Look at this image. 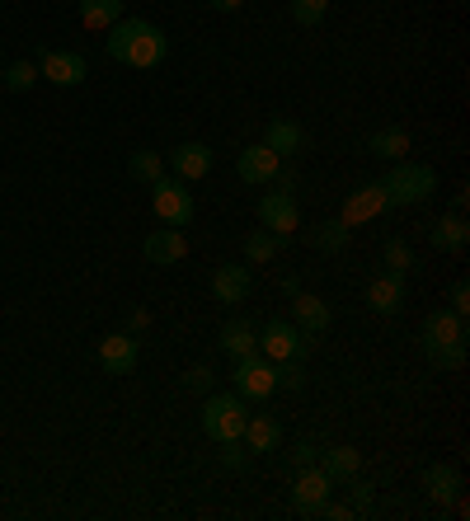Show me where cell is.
I'll list each match as a JSON object with an SVG mask.
<instances>
[{"instance_id": "obj_1", "label": "cell", "mask_w": 470, "mask_h": 521, "mask_svg": "<svg viewBox=\"0 0 470 521\" xmlns=\"http://www.w3.org/2000/svg\"><path fill=\"white\" fill-rule=\"evenodd\" d=\"M104 47H109L113 62L132 66V71H151V66L165 62L170 38H165V29L146 24V19H118L113 29H104Z\"/></svg>"}, {"instance_id": "obj_2", "label": "cell", "mask_w": 470, "mask_h": 521, "mask_svg": "<svg viewBox=\"0 0 470 521\" xmlns=\"http://www.w3.org/2000/svg\"><path fill=\"white\" fill-rule=\"evenodd\" d=\"M423 357L442 371H461L466 367V315H456L452 306L447 310H428L419 329Z\"/></svg>"}, {"instance_id": "obj_3", "label": "cell", "mask_w": 470, "mask_h": 521, "mask_svg": "<svg viewBox=\"0 0 470 521\" xmlns=\"http://www.w3.org/2000/svg\"><path fill=\"white\" fill-rule=\"evenodd\" d=\"M245 423H250V399H240L231 390V395H212L203 399V432L212 437V442H240V432H245Z\"/></svg>"}, {"instance_id": "obj_4", "label": "cell", "mask_w": 470, "mask_h": 521, "mask_svg": "<svg viewBox=\"0 0 470 521\" xmlns=\"http://www.w3.org/2000/svg\"><path fill=\"white\" fill-rule=\"evenodd\" d=\"M386 188V202L391 207H419V202L433 198V188H438V174L428 165H414V160H400V165L381 179Z\"/></svg>"}, {"instance_id": "obj_5", "label": "cell", "mask_w": 470, "mask_h": 521, "mask_svg": "<svg viewBox=\"0 0 470 521\" xmlns=\"http://www.w3.org/2000/svg\"><path fill=\"white\" fill-rule=\"evenodd\" d=\"M151 207H156L160 226L184 230L188 221H193V193H188L184 179H174V174H160L156 184H151Z\"/></svg>"}, {"instance_id": "obj_6", "label": "cell", "mask_w": 470, "mask_h": 521, "mask_svg": "<svg viewBox=\"0 0 470 521\" xmlns=\"http://www.w3.org/2000/svg\"><path fill=\"white\" fill-rule=\"evenodd\" d=\"M235 395L240 399H268L278 390V362H268L264 353L235 357Z\"/></svg>"}, {"instance_id": "obj_7", "label": "cell", "mask_w": 470, "mask_h": 521, "mask_svg": "<svg viewBox=\"0 0 470 521\" xmlns=\"http://www.w3.org/2000/svg\"><path fill=\"white\" fill-rule=\"evenodd\" d=\"M329 493H334V479L320 470V465H301L292 470V507H297V517H320V503H325Z\"/></svg>"}, {"instance_id": "obj_8", "label": "cell", "mask_w": 470, "mask_h": 521, "mask_svg": "<svg viewBox=\"0 0 470 521\" xmlns=\"http://www.w3.org/2000/svg\"><path fill=\"white\" fill-rule=\"evenodd\" d=\"M306 348H311V338L301 334L292 320H268L264 329H259V353L268 357V362H287V357H306Z\"/></svg>"}, {"instance_id": "obj_9", "label": "cell", "mask_w": 470, "mask_h": 521, "mask_svg": "<svg viewBox=\"0 0 470 521\" xmlns=\"http://www.w3.org/2000/svg\"><path fill=\"white\" fill-rule=\"evenodd\" d=\"M235 174H240V184L245 188H264V184H278L282 174V155H273L264 141H254L245 151L235 155Z\"/></svg>"}, {"instance_id": "obj_10", "label": "cell", "mask_w": 470, "mask_h": 521, "mask_svg": "<svg viewBox=\"0 0 470 521\" xmlns=\"http://www.w3.org/2000/svg\"><path fill=\"white\" fill-rule=\"evenodd\" d=\"M259 226L273 230V235H292V230L301 226V212H297V198H292V188H273V193H264L259 198Z\"/></svg>"}, {"instance_id": "obj_11", "label": "cell", "mask_w": 470, "mask_h": 521, "mask_svg": "<svg viewBox=\"0 0 470 521\" xmlns=\"http://www.w3.org/2000/svg\"><path fill=\"white\" fill-rule=\"evenodd\" d=\"M38 76L52 80V85H62V90H76V85H85L90 66H85L80 52H43V57H38Z\"/></svg>"}, {"instance_id": "obj_12", "label": "cell", "mask_w": 470, "mask_h": 521, "mask_svg": "<svg viewBox=\"0 0 470 521\" xmlns=\"http://www.w3.org/2000/svg\"><path fill=\"white\" fill-rule=\"evenodd\" d=\"M141 362V348L132 334H104L99 338V367L109 376H132Z\"/></svg>"}, {"instance_id": "obj_13", "label": "cell", "mask_w": 470, "mask_h": 521, "mask_svg": "<svg viewBox=\"0 0 470 521\" xmlns=\"http://www.w3.org/2000/svg\"><path fill=\"white\" fill-rule=\"evenodd\" d=\"M141 254H146V263H156V268L184 263V259H188V240H184V230H174V226L151 230V235L141 240Z\"/></svg>"}, {"instance_id": "obj_14", "label": "cell", "mask_w": 470, "mask_h": 521, "mask_svg": "<svg viewBox=\"0 0 470 521\" xmlns=\"http://www.w3.org/2000/svg\"><path fill=\"white\" fill-rule=\"evenodd\" d=\"M170 169H174V179L198 184V179L212 174V146H203V141H184V146H174V151H170Z\"/></svg>"}, {"instance_id": "obj_15", "label": "cell", "mask_w": 470, "mask_h": 521, "mask_svg": "<svg viewBox=\"0 0 470 521\" xmlns=\"http://www.w3.org/2000/svg\"><path fill=\"white\" fill-rule=\"evenodd\" d=\"M250 287L254 277L245 263H221L217 273H212V296H217L221 306H240V301H250Z\"/></svg>"}, {"instance_id": "obj_16", "label": "cell", "mask_w": 470, "mask_h": 521, "mask_svg": "<svg viewBox=\"0 0 470 521\" xmlns=\"http://www.w3.org/2000/svg\"><path fill=\"white\" fill-rule=\"evenodd\" d=\"M367 310L372 315H400L405 310V277L400 273H381L367 282Z\"/></svg>"}, {"instance_id": "obj_17", "label": "cell", "mask_w": 470, "mask_h": 521, "mask_svg": "<svg viewBox=\"0 0 470 521\" xmlns=\"http://www.w3.org/2000/svg\"><path fill=\"white\" fill-rule=\"evenodd\" d=\"M329 320H334L329 301H320V296H311V292H297V296H292V324H297V329H301L306 338L325 334Z\"/></svg>"}, {"instance_id": "obj_18", "label": "cell", "mask_w": 470, "mask_h": 521, "mask_svg": "<svg viewBox=\"0 0 470 521\" xmlns=\"http://www.w3.org/2000/svg\"><path fill=\"white\" fill-rule=\"evenodd\" d=\"M381 212H391V202H386V188H381V179L376 184H362L353 198L344 202V221L348 226H362V221H372V216H381Z\"/></svg>"}, {"instance_id": "obj_19", "label": "cell", "mask_w": 470, "mask_h": 521, "mask_svg": "<svg viewBox=\"0 0 470 521\" xmlns=\"http://www.w3.org/2000/svg\"><path fill=\"white\" fill-rule=\"evenodd\" d=\"M240 442L250 446V456H268V451H278L282 446V423L268 414H250L245 432H240Z\"/></svg>"}, {"instance_id": "obj_20", "label": "cell", "mask_w": 470, "mask_h": 521, "mask_svg": "<svg viewBox=\"0 0 470 521\" xmlns=\"http://www.w3.org/2000/svg\"><path fill=\"white\" fill-rule=\"evenodd\" d=\"M428 240H433V249H442V254H461V249L470 245V226L461 212H447L442 221H433V230H428Z\"/></svg>"}, {"instance_id": "obj_21", "label": "cell", "mask_w": 470, "mask_h": 521, "mask_svg": "<svg viewBox=\"0 0 470 521\" xmlns=\"http://www.w3.org/2000/svg\"><path fill=\"white\" fill-rule=\"evenodd\" d=\"M423 489H428V498L447 512V503H452L466 484H461V470H456V465H428V470H423Z\"/></svg>"}, {"instance_id": "obj_22", "label": "cell", "mask_w": 470, "mask_h": 521, "mask_svg": "<svg viewBox=\"0 0 470 521\" xmlns=\"http://www.w3.org/2000/svg\"><path fill=\"white\" fill-rule=\"evenodd\" d=\"M264 146L273 155H301L306 151V132H301V123H292V118H273V123L264 127Z\"/></svg>"}, {"instance_id": "obj_23", "label": "cell", "mask_w": 470, "mask_h": 521, "mask_svg": "<svg viewBox=\"0 0 470 521\" xmlns=\"http://www.w3.org/2000/svg\"><path fill=\"white\" fill-rule=\"evenodd\" d=\"M217 348L235 362V357L259 353V334H254V324H245V320H226L221 324V334H217Z\"/></svg>"}, {"instance_id": "obj_24", "label": "cell", "mask_w": 470, "mask_h": 521, "mask_svg": "<svg viewBox=\"0 0 470 521\" xmlns=\"http://www.w3.org/2000/svg\"><path fill=\"white\" fill-rule=\"evenodd\" d=\"M315 465H320L334 484H348V479L362 470V451H353V446H329V451H320Z\"/></svg>"}, {"instance_id": "obj_25", "label": "cell", "mask_w": 470, "mask_h": 521, "mask_svg": "<svg viewBox=\"0 0 470 521\" xmlns=\"http://www.w3.org/2000/svg\"><path fill=\"white\" fill-rule=\"evenodd\" d=\"M367 155H376V160H405L409 155V132L405 127H381V132L367 137Z\"/></svg>"}, {"instance_id": "obj_26", "label": "cell", "mask_w": 470, "mask_h": 521, "mask_svg": "<svg viewBox=\"0 0 470 521\" xmlns=\"http://www.w3.org/2000/svg\"><path fill=\"white\" fill-rule=\"evenodd\" d=\"M123 19V0H80V24L94 33H104L113 29Z\"/></svg>"}, {"instance_id": "obj_27", "label": "cell", "mask_w": 470, "mask_h": 521, "mask_svg": "<svg viewBox=\"0 0 470 521\" xmlns=\"http://www.w3.org/2000/svg\"><path fill=\"white\" fill-rule=\"evenodd\" d=\"M348 240H353V226H348L344 216H334V221H325V226H315L311 245L320 249V254H344Z\"/></svg>"}, {"instance_id": "obj_28", "label": "cell", "mask_w": 470, "mask_h": 521, "mask_svg": "<svg viewBox=\"0 0 470 521\" xmlns=\"http://www.w3.org/2000/svg\"><path fill=\"white\" fill-rule=\"evenodd\" d=\"M282 249V235H273V230H250L245 235V263H273Z\"/></svg>"}, {"instance_id": "obj_29", "label": "cell", "mask_w": 470, "mask_h": 521, "mask_svg": "<svg viewBox=\"0 0 470 521\" xmlns=\"http://www.w3.org/2000/svg\"><path fill=\"white\" fill-rule=\"evenodd\" d=\"M127 174H132V179H137V184H156L160 174H165V160H160L156 151H132V160H127Z\"/></svg>"}, {"instance_id": "obj_30", "label": "cell", "mask_w": 470, "mask_h": 521, "mask_svg": "<svg viewBox=\"0 0 470 521\" xmlns=\"http://www.w3.org/2000/svg\"><path fill=\"white\" fill-rule=\"evenodd\" d=\"M0 80H5V90L24 94V90H33V85H38V80H43V76H38V62H10V66H5V76H0Z\"/></svg>"}, {"instance_id": "obj_31", "label": "cell", "mask_w": 470, "mask_h": 521, "mask_svg": "<svg viewBox=\"0 0 470 521\" xmlns=\"http://www.w3.org/2000/svg\"><path fill=\"white\" fill-rule=\"evenodd\" d=\"M381 263H386V273L405 277L409 268H414V249H409L405 240H386V245H381Z\"/></svg>"}, {"instance_id": "obj_32", "label": "cell", "mask_w": 470, "mask_h": 521, "mask_svg": "<svg viewBox=\"0 0 470 521\" xmlns=\"http://www.w3.org/2000/svg\"><path fill=\"white\" fill-rule=\"evenodd\" d=\"M325 15H329V0H292V24H301V29H315Z\"/></svg>"}, {"instance_id": "obj_33", "label": "cell", "mask_w": 470, "mask_h": 521, "mask_svg": "<svg viewBox=\"0 0 470 521\" xmlns=\"http://www.w3.org/2000/svg\"><path fill=\"white\" fill-rule=\"evenodd\" d=\"M212 385H217L212 367H193V371H184V390H193V395H212Z\"/></svg>"}, {"instance_id": "obj_34", "label": "cell", "mask_w": 470, "mask_h": 521, "mask_svg": "<svg viewBox=\"0 0 470 521\" xmlns=\"http://www.w3.org/2000/svg\"><path fill=\"white\" fill-rule=\"evenodd\" d=\"M348 484H353V489H348V493H353V503H348V507H353V517H362V512H372V503H376V493H372V484H362L358 475L348 479Z\"/></svg>"}, {"instance_id": "obj_35", "label": "cell", "mask_w": 470, "mask_h": 521, "mask_svg": "<svg viewBox=\"0 0 470 521\" xmlns=\"http://www.w3.org/2000/svg\"><path fill=\"white\" fill-rule=\"evenodd\" d=\"M278 385H287V390H301V385H306L301 357H287V362H278Z\"/></svg>"}, {"instance_id": "obj_36", "label": "cell", "mask_w": 470, "mask_h": 521, "mask_svg": "<svg viewBox=\"0 0 470 521\" xmlns=\"http://www.w3.org/2000/svg\"><path fill=\"white\" fill-rule=\"evenodd\" d=\"M245 460H250V446L221 442V465H226V470H245Z\"/></svg>"}, {"instance_id": "obj_37", "label": "cell", "mask_w": 470, "mask_h": 521, "mask_svg": "<svg viewBox=\"0 0 470 521\" xmlns=\"http://www.w3.org/2000/svg\"><path fill=\"white\" fill-rule=\"evenodd\" d=\"M447 301H452L456 315H466V310H470V282H466V277H456V282H452V292H447Z\"/></svg>"}, {"instance_id": "obj_38", "label": "cell", "mask_w": 470, "mask_h": 521, "mask_svg": "<svg viewBox=\"0 0 470 521\" xmlns=\"http://www.w3.org/2000/svg\"><path fill=\"white\" fill-rule=\"evenodd\" d=\"M315 460H320V446H315V442H297V446H292V470L315 465Z\"/></svg>"}, {"instance_id": "obj_39", "label": "cell", "mask_w": 470, "mask_h": 521, "mask_svg": "<svg viewBox=\"0 0 470 521\" xmlns=\"http://www.w3.org/2000/svg\"><path fill=\"white\" fill-rule=\"evenodd\" d=\"M320 517H329V521H353V507H348V503H329V498H325V503H320Z\"/></svg>"}, {"instance_id": "obj_40", "label": "cell", "mask_w": 470, "mask_h": 521, "mask_svg": "<svg viewBox=\"0 0 470 521\" xmlns=\"http://www.w3.org/2000/svg\"><path fill=\"white\" fill-rule=\"evenodd\" d=\"M132 329H127V334H141V329H146V324H151V315H146V310H132Z\"/></svg>"}, {"instance_id": "obj_41", "label": "cell", "mask_w": 470, "mask_h": 521, "mask_svg": "<svg viewBox=\"0 0 470 521\" xmlns=\"http://www.w3.org/2000/svg\"><path fill=\"white\" fill-rule=\"evenodd\" d=\"M207 5H212V10H221V15H235L245 0H207Z\"/></svg>"}, {"instance_id": "obj_42", "label": "cell", "mask_w": 470, "mask_h": 521, "mask_svg": "<svg viewBox=\"0 0 470 521\" xmlns=\"http://www.w3.org/2000/svg\"><path fill=\"white\" fill-rule=\"evenodd\" d=\"M282 292L297 296V292H301V277H297V273H287V277H282Z\"/></svg>"}]
</instances>
